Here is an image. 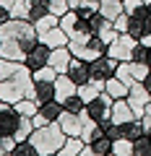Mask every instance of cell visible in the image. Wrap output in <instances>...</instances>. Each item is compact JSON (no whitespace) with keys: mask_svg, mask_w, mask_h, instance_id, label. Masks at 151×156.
Instances as JSON below:
<instances>
[{"mask_svg":"<svg viewBox=\"0 0 151 156\" xmlns=\"http://www.w3.org/2000/svg\"><path fill=\"white\" fill-rule=\"evenodd\" d=\"M37 26L29 18H8L0 26V55L8 60L23 62L26 52L31 50V44L37 42Z\"/></svg>","mask_w":151,"mask_h":156,"instance_id":"obj_1","label":"cell"},{"mask_svg":"<svg viewBox=\"0 0 151 156\" xmlns=\"http://www.w3.org/2000/svg\"><path fill=\"white\" fill-rule=\"evenodd\" d=\"M26 96H34V70L26 62H21L8 78L0 81V99L16 104L18 99H26Z\"/></svg>","mask_w":151,"mask_h":156,"instance_id":"obj_2","label":"cell"},{"mask_svg":"<svg viewBox=\"0 0 151 156\" xmlns=\"http://www.w3.org/2000/svg\"><path fill=\"white\" fill-rule=\"evenodd\" d=\"M65 130L60 128V122H47V125H39L34 128V133L29 135V140L34 143L37 154L39 156H57V151L63 148L65 143Z\"/></svg>","mask_w":151,"mask_h":156,"instance_id":"obj_3","label":"cell"},{"mask_svg":"<svg viewBox=\"0 0 151 156\" xmlns=\"http://www.w3.org/2000/svg\"><path fill=\"white\" fill-rule=\"evenodd\" d=\"M60 26L65 29L70 42H86V39L94 37L91 26H89V18H84L78 11H68L65 16H60Z\"/></svg>","mask_w":151,"mask_h":156,"instance_id":"obj_4","label":"cell"},{"mask_svg":"<svg viewBox=\"0 0 151 156\" xmlns=\"http://www.w3.org/2000/svg\"><path fill=\"white\" fill-rule=\"evenodd\" d=\"M135 44H138V39H135L133 34H128V31H125V34H117V37L107 44V55H112L117 62H128L130 57H133Z\"/></svg>","mask_w":151,"mask_h":156,"instance_id":"obj_5","label":"cell"},{"mask_svg":"<svg viewBox=\"0 0 151 156\" xmlns=\"http://www.w3.org/2000/svg\"><path fill=\"white\" fill-rule=\"evenodd\" d=\"M68 47H70L73 57H84V60H89V62L107 52V44L99 37H91V39H86V42H68Z\"/></svg>","mask_w":151,"mask_h":156,"instance_id":"obj_6","label":"cell"},{"mask_svg":"<svg viewBox=\"0 0 151 156\" xmlns=\"http://www.w3.org/2000/svg\"><path fill=\"white\" fill-rule=\"evenodd\" d=\"M117 65L120 62L115 60L112 55H102V57H96V60H91V81H99V83H107L115 73H117Z\"/></svg>","mask_w":151,"mask_h":156,"instance_id":"obj_7","label":"cell"},{"mask_svg":"<svg viewBox=\"0 0 151 156\" xmlns=\"http://www.w3.org/2000/svg\"><path fill=\"white\" fill-rule=\"evenodd\" d=\"M112 104H115V99H112L107 91H102L96 99H91L89 104H86V112H89V117L96 120V122H107L112 117Z\"/></svg>","mask_w":151,"mask_h":156,"instance_id":"obj_8","label":"cell"},{"mask_svg":"<svg viewBox=\"0 0 151 156\" xmlns=\"http://www.w3.org/2000/svg\"><path fill=\"white\" fill-rule=\"evenodd\" d=\"M89 26H91V34H94V37H99L102 42H104V44H110L112 39L117 37V29H115V21H110V18L107 16H102L99 11L94 13V16L89 18Z\"/></svg>","mask_w":151,"mask_h":156,"instance_id":"obj_9","label":"cell"},{"mask_svg":"<svg viewBox=\"0 0 151 156\" xmlns=\"http://www.w3.org/2000/svg\"><path fill=\"white\" fill-rule=\"evenodd\" d=\"M18 122H21V115L16 112V107H13L11 101H3V99H0V135L13 138Z\"/></svg>","mask_w":151,"mask_h":156,"instance_id":"obj_10","label":"cell"},{"mask_svg":"<svg viewBox=\"0 0 151 156\" xmlns=\"http://www.w3.org/2000/svg\"><path fill=\"white\" fill-rule=\"evenodd\" d=\"M63 109H65V107H63L57 99L39 104L37 115L31 117V120H34V128H39V125H47V122H57V120H60V115H63Z\"/></svg>","mask_w":151,"mask_h":156,"instance_id":"obj_11","label":"cell"},{"mask_svg":"<svg viewBox=\"0 0 151 156\" xmlns=\"http://www.w3.org/2000/svg\"><path fill=\"white\" fill-rule=\"evenodd\" d=\"M50 55H52V47L45 44L42 39H37V42L31 44V50L26 52L23 62H26L31 70H37V68H42V65H47V62H50Z\"/></svg>","mask_w":151,"mask_h":156,"instance_id":"obj_12","label":"cell"},{"mask_svg":"<svg viewBox=\"0 0 151 156\" xmlns=\"http://www.w3.org/2000/svg\"><path fill=\"white\" fill-rule=\"evenodd\" d=\"M125 99H128V104L133 107V112L141 117V115H143V109H146V104L151 101V94L146 91L143 81H138V83L130 86V91H128V96H125Z\"/></svg>","mask_w":151,"mask_h":156,"instance_id":"obj_13","label":"cell"},{"mask_svg":"<svg viewBox=\"0 0 151 156\" xmlns=\"http://www.w3.org/2000/svg\"><path fill=\"white\" fill-rule=\"evenodd\" d=\"M60 128L65 130V135H81L84 133V112H70V109H63L60 115Z\"/></svg>","mask_w":151,"mask_h":156,"instance_id":"obj_14","label":"cell"},{"mask_svg":"<svg viewBox=\"0 0 151 156\" xmlns=\"http://www.w3.org/2000/svg\"><path fill=\"white\" fill-rule=\"evenodd\" d=\"M65 73H68V76H70L78 86H81V83H86V81H91V62H89V60H84V57H73Z\"/></svg>","mask_w":151,"mask_h":156,"instance_id":"obj_15","label":"cell"},{"mask_svg":"<svg viewBox=\"0 0 151 156\" xmlns=\"http://www.w3.org/2000/svg\"><path fill=\"white\" fill-rule=\"evenodd\" d=\"M135 112H133V107L128 104V99H115V104H112V122H117V125H125V122H130V120H135Z\"/></svg>","mask_w":151,"mask_h":156,"instance_id":"obj_16","label":"cell"},{"mask_svg":"<svg viewBox=\"0 0 151 156\" xmlns=\"http://www.w3.org/2000/svg\"><path fill=\"white\" fill-rule=\"evenodd\" d=\"M110 154H112V138L110 135H99L96 140L86 143L81 156H110Z\"/></svg>","mask_w":151,"mask_h":156,"instance_id":"obj_17","label":"cell"},{"mask_svg":"<svg viewBox=\"0 0 151 156\" xmlns=\"http://www.w3.org/2000/svg\"><path fill=\"white\" fill-rule=\"evenodd\" d=\"M70 60H73L70 47H55V50H52V55H50V65L57 68V73H65L68 65H70Z\"/></svg>","mask_w":151,"mask_h":156,"instance_id":"obj_18","label":"cell"},{"mask_svg":"<svg viewBox=\"0 0 151 156\" xmlns=\"http://www.w3.org/2000/svg\"><path fill=\"white\" fill-rule=\"evenodd\" d=\"M86 148V140L81 138V135H68L65 143H63V148L57 151V156H81Z\"/></svg>","mask_w":151,"mask_h":156,"instance_id":"obj_19","label":"cell"},{"mask_svg":"<svg viewBox=\"0 0 151 156\" xmlns=\"http://www.w3.org/2000/svg\"><path fill=\"white\" fill-rule=\"evenodd\" d=\"M99 13L107 16L110 21H117V16L125 13V3L123 0H99Z\"/></svg>","mask_w":151,"mask_h":156,"instance_id":"obj_20","label":"cell"},{"mask_svg":"<svg viewBox=\"0 0 151 156\" xmlns=\"http://www.w3.org/2000/svg\"><path fill=\"white\" fill-rule=\"evenodd\" d=\"M34 99L45 104L55 99V81H34Z\"/></svg>","mask_w":151,"mask_h":156,"instance_id":"obj_21","label":"cell"},{"mask_svg":"<svg viewBox=\"0 0 151 156\" xmlns=\"http://www.w3.org/2000/svg\"><path fill=\"white\" fill-rule=\"evenodd\" d=\"M104 91L112 96V99H125V96H128V91H130V86L125 83V81H120L117 76H112L110 81L104 83Z\"/></svg>","mask_w":151,"mask_h":156,"instance_id":"obj_22","label":"cell"},{"mask_svg":"<svg viewBox=\"0 0 151 156\" xmlns=\"http://www.w3.org/2000/svg\"><path fill=\"white\" fill-rule=\"evenodd\" d=\"M0 5L8 8L13 18H29V0H0Z\"/></svg>","mask_w":151,"mask_h":156,"instance_id":"obj_23","label":"cell"},{"mask_svg":"<svg viewBox=\"0 0 151 156\" xmlns=\"http://www.w3.org/2000/svg\"><path fill=\"white\" fill-rule=\"evenodd\" d=\"M104 91V83H99V81H86V83H81L78 86V94H81V99L89 104L91 99H96V96Z\"/></svg>","mask_w":151,"mask_h":156,"instance_id":"obj_24","label":"cell"},{"mask_svg":"<svg viewBox=\"0 0 151 156\" xmlns=\"http://www.w3.org/2000/svg\"><path fill=\"white\" fill-rule=\"evenodd\" d=\"M110 156H133V140L120 135V138L112 140V154Z\"/></svg>","mask_w":151,"mask_h":156,"instance_id":"obj_25","label":"cell"},{"mask_svg":"<svg viewBox=\"0 0 151 156\" xmlns=\"http://www.w3.org/2000/svg\"><path fill=\"white\" fill-rule=\"evenodd\" d=\"M13 107H16L18 115H23V117H34V115H37V109H39V101L34 99V96H26V99H18Z\"/></svg>","mask_w":151,"mask_h":156,"instance_id":"obj_26","label":"cell"},{"mask_svg":"<svg viewBox=\"0 0 151 156\" xmlns=\"http://www.w3.org/2000/svg\"><path fill=\"white\" fill-rule=\"evenodd\" d=\"M34 133V120L31 117H23L21 115V122H18L16 133H13V138H16V143H21V140H29V135Z\"/></svg>","mask_w":151,"mask_h":156,"instance_id":"obj_27","label":"cell"},{"mask_svg":"<svg viewBox=\"0 0 151 156\" xmlns=\"http://www.w3.org/2000/svg\"><path fill=\"white\" fill-rule=\"evenodd\" d=\"M133 156H151V135L143 133L133 140Z\"/></svg>","mask_w":151,"mask_h":156,"instance_id":"obj_28","label":"cell"},{"mask_svg":"<svg viewBox=\"0 0 151 156\" xmlns=\"http://www.w3.org/2000/svg\"><path fill=\"white\" fill-rule=\"evenodd\" d=\"M123 135L130 138V140H135V138L143 135V122H141V117H135V120H130V122L123 125Z\"/></svg>","mask_w":151,"mask_h":156,"instance_id":"obj_29","label":"cell"},{"mask_svg":"<svg viewBox=\"0 0 151 156\" xmlns=\"http://www.w3.org/2000/svg\"><path fill=\"white\" fill-rule=\"evenodd\" d=\"M45 8H47V13H52V16H57V18L70 11L68 0H45Z\"/></svg>","mask_w":151,"mask_h":156,"instance_id":"obj_30","label":"cell"},{"mask_svg":"<svg viewBox=\"0 0 151 156\" xmlns=\"http://www.w3.org/2000/svg\"><path fill=\"white\" fill-rule=\"evenodd\" d=\"M57 76H60V73H57V68H52L50 62L34 70V81H57Z\"/></svg>","mask_w":151,"mask_h":156,"instance_id":"obj_31","label":"cell"},{"mask_svg":"<svg viewBox=\"0 0 151 156\" xmlns=\"http://www.w3.org/2000/svg\"><path fill=\"white\" fill-rule=\"evenodd\" d=\"M11 156H39V154H37V148H34L31 140H21V143L13 146V154Z\"/></svg>","mask_w":151,"mask_h":156,"instance_id":"obj_32","label":"cell"},{"mask_svg":"<svg viewBox=\"0 0 151 156\" xmlns=\"http://www.w3.org/2000/svg\"><path fill=\"white\" fill-rule=\"evenodd\" d=\"M63 107H65V109H70V112H84V109H86V101L81 99V94H73L70 99L63 101Z\"/></svg>","mask_w":151,"mask_h":156,"instance_id":"obj_33","label":"cell"},{"mask_svg":"<svg viewBox=\"0 0 151 156\" xmlns=\"http://www.w3.org/2000/svg\"><path fill=\"white\" fill-rule=\"evenodd\" d=\"M115 76H117L120 81H125V83H128V86H133V83H138V81H135V78H133V73H130V68H128V62H120V65H117V73H115Z\"/></svg>","mask_w":151,"mask_h":156,"instance_id":"obj_34","label":"cell"},{"mask_svg":"<svg viewBox=\"0 0 151 156\" xmlns=\"http://www.w3.org/2000/svg\"><path fill=\"white\" fill-rule=\"evenodd\" d=\"M13 146H16V138H5V135H0V156H11L13 154Z\"/></svg>","mask_w":151,"mask_h":156,"instance_id":"obj_35","label":"cell"},{"mask_svg":"<svg viewBox=\"0 0 151 156\" xmlns=\"http://www.w3.org/2000/svg\"><path fill=\"white\" fill-rule=\"evenodd\" d=\"M146 52H149V44L138 42V44H135V50H133V57H130V60H133V62H146Z\"/></svg>","mask_w":151,"mask_h":156,"instance_id":"obj_36","label":"cell"},{"mask_svg":"<svg viewBox=\"0 0 151 156\" xmlns=\"http://www.w3.org/2000/svg\"><path fill=\"white\" fill-rule=\"evenodd\" d=\"M141 122H143V133H149V135H151V101L146 104L143 115H141Z\"/></svg>","mask_w":151,"mask_h":156,"instance_id":"obj_37","label":"cell"},{"mask_svg":"<svg viewBox=\"0 0 151 156\" xmlns=\"http://www.w3.org/2000/svg\"><path fill=\"white\" fill-rule=\"evenodd\" d=\"M128 23H130V16L123 13V16H117V21H115V29H117L120 34H125V31H128Z\"/></svg>","mask_w":151,"mask_h":156,"instance_id":"obj_38","label":"cell"},{"mask_svg":"<svg viewBox=\"0 0 151 156\" xmlns=\"http://www.w3.org/2000/svg\"><path fill=\"white\" fill-rule=\"evenodd\" d=\"M8 18H13V16H11V11H8V8H3V5H0V26H3V23H5Z\"/></svg>","mask_w":151,"mask_h":156,"instance_id":"obj_39","label":"cell"},{"mask_svg":"<svg viewBox=\"0 0 151 156\" xmlns=\"http://www.w3.org/2000/svg\"><path fill=\"white\" fill-rule=\"evenodd\" d=\"M68 5H70V11H78L84 5V0H68Z\"/></svg>","mask_w":151,"mask_h":156,"instance_id":"obj_40","label":"cell"},{"mask_svg":"<svg viewBox=\"0 0 151 156\" xmlns=\"http://www.w3.org/2000/svg\"><path fill=\"white\" fill-rule=\"evenodd\" d=\"M143 86H146V91H149V94H151V73H149V76L143 78Z\"/></svg>","mask_w":151,"mask_h":156,"instance_id":"obj_41","label":"cell"},{"mask_svg":"<svg viewBox=\"0 0 151 156\" xmlns=\"http://www.w3.org/2000/svg\"><path fill=\"white\" fill-rule=\"evenodd\" d=\"M146 62L151 65V47H149V52H146Z\"/></svg>","mask_w":151,"mask_h":156,"instance_id":"obj_42","label":"cell"},{"mask_svg":"<svg viewBox=\"0 0 151 156\" xmlns=\"http://www.w3.org/2000/svg\"><path fill=\"white\" fill-rule=\"evenodd\" d=\"M94 3H99V0H94Z\"/></svg>","mask_w":151,"mask_h":156,"instance_id":"obj_43","label":"cell"}]
</instances>
